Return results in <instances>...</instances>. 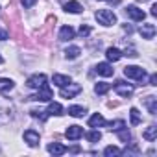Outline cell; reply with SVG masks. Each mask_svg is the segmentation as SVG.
<instances>
[{"mask_svg":"<svg viewBox=\"0 0 157 157\" xmlns=\"http://www.w3.org/2000/svg\"><path fill=\"white\" fill-rule=\"evenodd\" d=\"M35 2H37V0H21V4H22L24 8H32Z\"/></svg>","mask_w":157,"mask_h":157,"instance_id":"cell-31","label":"cell"},{"mask_svg":"<svg viewBox=\"0 0 157 157\" xmlns=\"http://www.w3.org/2000/svg\"><path fill=\"white\" fill-rule=\"evenodd\" d=\"M24 142H28V146H37L39 144V133L33 129H26L24 131Z\"/></svg>","mask_w":157,"mask_h":157,"instance_id":"cell-11","label":"cell"},{"mask_svg":"<svg viewBox=\"0 0 157 157\" xmlns=\"http://www.w3.org/2000/svg\"><path fill=\"white\" fill-rule=\"evenodd\" d=\"M94 70H96V74H100V76H104V78H109V76L115 74V68H113L109 63H98Z\"/></svg>","mask_w":157,"mask_h":157,"instance_id":"cell-9","label":"cell"},{"mask_svg":"<svg viewBox=\"0 0 157 157\" xmlns=\"http://www.w3.org/2000/svg\"><path fill=\"white\" fill-rule=\"evenodd\" d=\"M83 135V128L82 126H68L67 128V131H65V137L68 139V140H78V139H80Z\"/></svg>","mask_w":157,"mask_h":157,"instance_id":"cell-7","label":"cell"},{"mask_svg":"<svg viewBox=\"0 0 157 157\" xmlns=\"http://www.w3.org/2000/svg\"><path fill=\"white\" fill-rule=\"evenodd\" d=\"M107 122H105V118L100 115V113H94L91 118H89V126L91 128H100V126H105Z\"/></svg>","mask_w":157,"mask_h":157,"instance_id":"cell-16","label":"cell"},{"mask_svg":"<svg viewBox=\"0 0 157 157\" xmlns=\"http://www.w3.org/2000/svg\"><path fill=\"white\" fill-rule=\"evenodd\" d=\"M117 133H118V139H120L122 142H128V140H131V135H129V131H128L126 128H122V129H118Z\"/></svg>","mask_w":157,"mask_h":157,"instance_id":"cell-27","label":"cell"},{"mask_svg":"<svg viewBox=\"0 0 157 157\" xmlns=\"http://www.w3.org/2000/svg\"><path fill=\"white\" fill-rule=\"evenodd\" d=\"M46 115H48V117H50V115H54V117H61V115H63V105L57 104V102H52V104L48 105V109H46Z\"/></svg>","mask_w":157,"mask_h":157,"instance_id":"cell-15","label":"cell"},{"mask_svg":"<svg viewBox=\"0 0 157 157\" xmlns=\"http://www.w3.org/2000/svg\"><path fill=\"white\" fill-rule=\"evenodd\" d=\"M52 80H54V83H56L57 87H65V85H68V83L72 82L70 76H65V74H54Z\"/></svg>","mask_w":157,"mask_h":157,"instance_id":"cell-13","label":"cell"},{"mask_svg":"<svg viewBox=\"0 0 157 157\" xmlns=\"http://www.w3.org/2000/svg\"><path fill=\"white\" fill-rule=\"evenodd\" d=\"M74 35H76V32L70 26H63L59 30V39L61 41H70V39H74Z\"/></svg>","mask_w":157,"mask_h":157,"instance_id":"cell-14","label":"cell"},{"mask_svg":"<svg viewBox=\"0 0 157 157\" xmlns=\"http://www.w3.org/2000/svg\"><path fill=\"white\" fill-rule=\"evenodd\" d=\"M126 15H128L129 19L137 21V22H142V21L146 19V13H144L140 8H137V6H128V8H126Z\"/></svg>","mask_w":157,"mask_h":157,"instance_id":"cell-5","label":"cell"},{"mask_svg":"<svg viewBox=\"0 0 157 157\" xmlns=\"http://www.w3.org/2000/svg\"><path fill=\"white\" fill-rule=\"evenodd\" d=\"M155 82H157V76H155V74H151V76H150V85H157Z\"/></svg>","mask_w":157,"mask_h":157,"instance_id":"cell-33","label":"cell"},{"mask_svg":"<svg viewBox=\"0 0 157 157\" xmlns=\"http://www.w3.org/2000/svg\"><path fill=\"white\" fill-rule=\"evenodd\" d=\"M146 104H148V109H150V113H151V115H155V111H157V107H155V96H148Z\"/></svg>","mask_w":157,"mask_h":157,"instance_id":"cell-29","label":"cell"},{"mask_svg":"<svg viewBox=\"0 0 157 157\" xmlns=\"http://www.w3.org/2000/svg\"><path fill=\"white\" fill-rule=\"evenodd\" d=\"M122 151H120V148H117V146H107L105 150H104V155H107V157H115V155H120Z\"/></svg>","mask_w":157,"mask_h":157,"instance_id":"cell-26","label":"cell"},{"mask_svg":"<svg viewBox=\"0 0 157 157\" xmlns=\"http://www.w3.org/2000/svg\"><path fill=\"white\" fill-rule=\"evenodd\" d=\"M122 128H126V122H124V120L109 122V129H113V131H118V129H122Z\"/></svg>","mask_w":157,"mask_h":157,"instance_id":"cell-28","label":"cell"},{"mask_svg":"<svg viewBox=\"0 0 157 157\" xmlns=\"http://www.w3.org/2000/svg\"><path fill=\"white\" fill-rule=\"evenodd\" d=\"M43 83H46V76L44 74H33V76H30L26 80V85L30 89H39Z\"/></svg>","mask_w":157,"mask_h":157,"instance_id":"cell-6","label":"cell"},{"mask_svg":"<svg viewBox=\"0 0 157 157\" xmlns=\"http://www.w3.org/2000/svg\"><path fill=\"white\" fill-rule=\"evenodd\" d=\"M2 63H4V57H2V56H0V65H2Z\"/></svg>","mask_w":157,"mask_h":157,"instance_id":"cell-35","label":"cell"},{"mask_svg":"<svg viewBox=\"0 0 157 157\" xmlns=\"http://www.w3.org/2000/svg\"><path fill=\"white\" fill-rule=\"evenodd\" d=\"M82 10H83L82 4H80V2H76V0H70V2L65 4V11H67V13H80Z\"/></svg>","mask_w":157,"mask_h":157,"instance_id":"cell-18","label":"cell"},{"mask_svg":"<svg viewBox=\"0 0 157 157\" xmlns=\"http://www.w3.org/2000/svg\"><path fill=\"white\" fill-rule=\"evenodd\" d=\"M129 118H131V124H133V126H139V124L142 122V118H140V113H139L135 107H131V109H129Z\"/></svg>","mask_w":157,"mask_h":157,"instance_id":"cell-24","label":"cell"},{"mask_svg":"<svg viewBox=\"0 0 157 157\" xmlns=\"http://www.w3.org/2000/svg\"><path fill=\"white\" fill-rule=\"evenodd\" d=\"M155 24H142L140 28H139V33L142 35V39H153V35H155Z\"/></svg>","mask_w":157,"mask_h":157,"instance_id":"cell-10","label":"cell"},{"mask_svg":"<svg viewBox=\"0 0 157 157\" xmlns=\"http://www.w3.org/2000/svg\"><path fill=\"white\" fill-rule=\"evenodd\" d=\"M115 91H117L120 96H124V98H129V96L133 94V87L128 85V83H124V82H117V83H115Z\"/></svg>","mask_w":157,"mask_h":157,"instance_id":"cell-8","label":"cell"},{"mask_svg":"<svg viewBox=\"0 0 157 157\" xmlns=\"http://www.w3.org/2000/svg\"><path fill=\"white\" fill-rule=\"evenodd\" d=\"M52 155H63V153H67L68 150H67V146H63V144H59V142H52V144H48V148H46Z\"/></svg>","mask_w":157,"mask_h":157,"instance_id":"cell-12","label":"cell"},{"mask_svg":"<svg viewBox=\"0 0 157 157\" xmlns=\"http://www.w3.org/2000/svg\"><path fill=\"white\" fill-rule=\"evenodd\" d=\"M94 19L102 24V26H113L117 22V15L111 10H98L94 13Z\"/></svg>","mask_w":157,"mask_h":157,"instance_id":"cell-1","label":"cell"},{"mask_svg":"<svg viewBox=\"0 0 157 157\" xmlns=\"http://www.w3.org/2000/svg\"><path fill=\"white\" fill-rule=\"evenodd\" d=\"M105 56H107V59H109V61H113V63H115V61H118V59L122 57V52H120L118 48L111 46V48H107V50H105Z\"/></svg>","mask_w":157,"mask_h":157,"instance_id":"cell-20","label":"cell"},{"mask_svg":"<svg viewBox=\"0 0 157 157\" xmlns=\"http://www.w3.org/2000/svg\"><path fill=\"white\" fill-rule=\"evenodd\" d=\"M151 15H153V17H157V4H153V6H151Z\"/></svg>","mask_w":157,"mask_h":157,"instance_id":"cell-34","label":"cell"},{"mask_svg":"<svg viewBox=\"0 0 157 157\" xmlns=\"http://www.w3.org/2000/svg\"><path fill=\"white\" fill-rule=\"evenodd\" d=\"M13 87H15V83L11 80H8V78H0V93L2 94H8Z\"/></svg>","mask_w":157,"mask_h":157,"instance_id":"cell-17","label":"cell"},{"mask_svg":"<svg viewBox=\"0 0 157 157\" xmlns=\"http://www.w3.org/2000/svg\"><path fill=\"white\" fill-rule=\"evenodd\" d=\"M80 54H82V48H80V46H74V44L65 50V57H67V59H76Z\"/></svg>","mask_w":157,"mask_h":157,"instance_id":"cell-22","label":"cell"},{"mask_svg":"<svg viewBox=\"0 0 157 157\" xmlns=\"http://www.w3.org/2000/svg\"><path fill=\"white\" fill-rule=\"evenodd\" d=\"M109 89H111V83H105V82H100V83L94 85V93L96 94H105Z\"/></svg>","mask_w":157,"mask_h":157,"instance_id":"cell-23","label":"cell"},{"mask_svg":"<svg viewBox=\"0 0 157 157\" xmlns=\"http://www.w3.org/2000/svg\"><path fill=\"white\" fill-rule=\"evenodd\" d=\"M85 137H87V140H89V142H98V140L102 139V133H100L98 129H93V131H89Z\"/></svg>","mask_w":157,"mask_h":157,"instance_id":"cell-25","label":"cell"},{"mask_svg":"<svg viewBox=\"0 0 157 157\" xmlns=\"http://www.w3.org/2000/svg\"><path fill=\"white\" fill-rule=\"evenodd\" d=\"M124 76L129 78V80H144L146 70L137 65H128V67H124Z\"/></svg>","mask_w":157,"mask_h":157,"instance_id":"cell-2","label":"cell"},{"mask_svg":"<svg viewBox=\"0 0 157 157\" xmlns=\"http://www.w3.org/2000/svg\"><path fill=\"white\" fill-rule=\"evenodd\" d=\"M52 98H54V93H52V89H50L48 83H43L37 89V94L32 96V100H35V102H50Z\"/></svg>","mask_w":157,"mask_h":157,"instance_id":"cell-3","label":"cell"},{"mask_svg":"<svg viewBox=\"0 0 157 157\" xmlns=\"http://www.w3.org/2000/svg\"><path fill=\"white\" fill-rule=\"evenodd\" d=\"M85 113H87V109H85L83 105H70V107H68V115H70V117H76V118L83 117Z\"/></svg>","mask_w":157,"mask_h":157,"instance_id":"cell-19","label":"cell"},{"mask_svg":"<svg viewBox=\"0 0 157 157\" xmlns=\"http://www.w3.org/2000/svg\"><path fill=\"white\" fill-rule=\"evenodd\" d=\"M89 33H91V28H89V26H83V24H82V26H80V35L87 37Z\"/></svg>","mask_w":157,"mask_h":157,"instance_id":"cell-30","label":"cell"},{"mask_svg":"<svg viewBox=\"0 0 157 157\" xmlns=\"http://www.w3.org/2000/svg\"><path fill=\"white\" fill-rule=\"evenodd\" d=\"M142 137H144L146 140L153 142V140L157 139V126H150V128H146V129H144V133H142Z\"/></svg>","mask_w":157,"mask_h":157,"instance_id":"cell-21","label":"cell"},{"mask_svg":"<svg viewBox=\"0 0 157 157\" xmlns=\"http://www.w3.org/2000/svg\"><path fill=\"white\" fill-rule=\"evenodd\" d=\"M82 93V85H78V83H68L65 87H61V96L63 98H74L76 94H80Z\"/></svg>","mask_w":157,"mask_h":157,"instance_id":"cell-4","label":"cell"},{"mask_svg":"<svg viewBox=\"0 0 157 157\" xmlns=\"http://www.w3.org/2000/svg\"><path fill=\"white\" fill-rule=\"evenodd\" d=\"M6 39H8V32L0 28V41H6Z\"/></svg>","mask_w":157,"mask_h":157,"instance_id":"cell-32","label":"cell"}]
</instances>
